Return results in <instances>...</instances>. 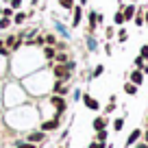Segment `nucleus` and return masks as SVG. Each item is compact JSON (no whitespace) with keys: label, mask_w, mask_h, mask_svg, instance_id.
Masks as SVG:
<instances>
[{"label":"nucleus","mask_w":148,"mask_h":148,"mask_svg":"<svg viewBox=\"0 0 148 148\" xmlns=\"http://www.w3.org/2000/svg\"><path fill=\"white\" fill-rule=\"evenodd\" d=\"M57 28H59V33H61V35H63V37H65V39H68V37H70V33H68V31H65V28H63V26H61V24H57Z\"/></svg>","instance_id":"obj_26"},{"label":"nucleus","mask_w":148,"mask_h":148,"mask_svg":"<svg viewBox=\"0 0 148 148\" xmlns=\"http://www.w3.org/2000/svg\"><path fill=\"white\" fill-rule=\"evenodd\" d=\"M11 26V18H2L0 20V28H9Z\"/></svg>","instance_id":"obj_19"},{"label":"nucleus","mask_w":148,"mask_h":148,"mask_svg":"<svg viewBox=\"0 0 148 148\" xmlns=\"http://www.w3.org/2000/svg\"><path fill=\"white\" fill-rule=\"evenodd\" d=\"M122 15H124V20H131L135 15V7H126V9L122 11Z\"/></svg>","instance_id":"obj_13"},{"label":"nucleus","mask_w":148,"mask_h":148,"mask_svg":"<svg viewBox=\"0 0 148 148\" xmlns=\"http://www.w3.org/2000/svg\"><path fill=\"white\" fill-rule=\"evenodd\" d=\"M24 20H26V13H22V11H15V15H13V22H15V24H22Z\"/></svg>","instance_id":"obj_12"},{"label":"nucleus","mask_w":148,"mask_h":148,"mask_svg":"<svg viewBox=\"0 0 148 148\" xmlns=\"http://www.w3.org/2000/svg\"><path fill=\"white\" fill-rule=\"evenodd\" d=\"M144 22H148V13H146V15H144Z\"/></svg>","instance_id":"obj_35"},{"label":"nucleus","mask_w":148,"mask_h":148,"mask_svg":"<svg viewBox=\"0 0 148 148\" xmlns=\"http://www.w3.org/2000/svg\"><path fill=\"white\" fill-rule=\"evenodd\" d=\"M81 15H83V9H81V7H74V20H72V26H79V24H81Z\"/></svg>","instance_id":"obj_7"},{"label":"nucleus","mask_w":148,"mask_h":148,"mask_svg":"<svg viewBox=\"0 0 148 148\" xmlns=\"http://www.w3.org/2000/svg\"><path fill=\"white\" fill-rule=\"evenodd\" d=\"M139 57H142V59H148V46L142 48V55H139Z\"/></svg>","instance_id":"obj_31"},{"label":"nucleus","mask_w":148,"mask_h":148,"mask_svg":"<svg viewBox=\"0 0 148 148\" xmlns=\"http://www.w3.org/2000/svg\"><path fill=\"white\" fill-rule=\"evenodd\" d=\"M124 92H126V94H135V92H137V85L126 83V85H124Z\"/></svg>","instance_id":"obj_16"},{"label":"nucleus","mask_w":148,"mask_h":148,"mask_svg":"<svg viewBox=\"0 0 148 148\" xmlns=\"http://www.w3.org/2000/svg\"><path fill=\"white\" fill-rule=\"evenodd\" d=\"M146 142H148V131H146Z\"/></svg>","instance_id":"obj_37"},{"label":"nucleus","mask_w":148,"mask_h":148,"mask_svg":"<svg viewBox=\"0 0 148 148\" xmlns=\"http://www.w3.org/2000/svg\"><path fill=\"white\" fill-rule=\"evenodd\" d=\"M144 72H148V63H146V65H144Z\"/></svg>","instance_id":"obj_34"},{"label":"nucleus","mask_w":148,"mask_h":148,"mask_svg":"<svg viewBox=\"0 0 148 148\" xmlns=\"http://www.w3.org/2000/svg\"><path fill=\"white\" fill-rule=\"evenodd\" d=\"M59 129V118H52V120H46L42 124V131H55Z\"/></svg>","instance_id":"obj_3"},{"label":"nucleus","mask_w":148,"mask_h":148,"mask_svg":"<svg viewBox=\"0 0 148 148\" xmlns=\"http://www.w3.org/2000/svg\"><path fill=\"white\" fill-rule=\"evenodd\" d=\"M122 126H124V120H122V118H120V120H116V122H113V129H116V131H120Z\"/></svg>","instance_id":"obj_24"},{"label":"nucleus","mask_w":148,"mask_h":148,"mask_svg":"<svg viewBox=\"0 0 148 148\" xmlns=\"http://www.w3.org/2000/svg\"><path fill=\"white\" fill-rule=\"evenodd\" d=\"M0 55H5V57L9 55V48L5 46V42H2V39H0Z\"/></svg>","instance_id":"obj_22"},{"label":"nucleus","mask_w":148,"mask_h":148,"mask_svg":"<svg viewBox=\"0 0 148 148\" xmlns=\"http://www.w3.org/2000/svg\"><path fill=\"white\" fill-rule=\"evenodd\" d=\"M55 59L59 61V63H65V61H70V59H68V52H65V50H57V52H55Z\"/></svg>","instance_id":"obj_9"},{"label":"nucleus","mask_w":148,"mask_h":148,"mask_svg":"<svg viewBox=\"0 0 148 148\" xmlns=\"http://www.w3.org/2000/svg\"><path fill=\"white\" fill-rule=\"evenodd\" d=\"M89 148H105V142H94L89 144Z\"/></svg>","instance_id":"obj_30"},{"label":"nucleus","mask_w":148,"mask_h":148,"mask_svg":"<svg viewBox=\"0 0 148 148\" xmlns=\"http://www.w3.org/2000/svg\"><path fill=\"white\" fill-rule=\"evenodd\" d=\"M137 148H148V144H139V146Z\"/></svg>","instance_id":"obj_33"},{"label":"nucleus","mask_w":148,"mask_h":148,"mask_svg":"<svg viewBox=\"0 0 148 148\" xmlns=\"http://www.w3.org/2000/svg\"><path fill=\"white\" fill-rule=\"evenodd\" d=\"M96 22H98V13H96V11H92V13H89V31L96 28Z\"/></svg>","instance_id":"obj_10"},{"label":"nucleus","mask_w":148,"mask_h":148,"mask_svg":"<svg viewBox=\"0 0 148 148\" xmlns=\"http://www.w3.org/2000/svg\"><path fill=\"white\" fill-rule=\"evenodd\" d=\"M105 124H107L105 118H96V120H94V129H96V131H102V129H105Z\"/></svg>","instance_id":"obj_11"},{"label":"nucleus","mask_w":148,"mask_h":148,"mask_svg":"<svg viewBox=\"0 0 148 148\" xmlns=\"http://www.w3.org/2000/svg\"><path fill=\"white\" fill-rule=\"evenodd\" d=\"M18 148H37V146H35V144H31V142H20Z\"/></svg>","instance_id":"obj_23"},{"label":"nucleus","mask_w":148,"mask_h":148,"mask_svg":"<svg viewBox=\"0 0 148 148\" xmlns=\"http://www.w3.org/2000/svg\"><path fill=\"white\" fill-rule=\"evenodd\" d=\"M55 94H59V96H61V94H65V85H63V81H57V83H55Z\"/></svg>","instance_id":"obj_14"},{"label":"nucleus","mask_w":148,"mask_h":148,"mask_svg":"<svg viewBox=\"0 0 148 148\" xmlns=\"http://www.w3.org/2000/svg\"><path fill=\"white\" fill-rule=\"evenodd\" d=\"M9 2H11V9L13 11H18L20 7H22V0H9Z\"/></svg>","instance_id":"obj_20"},{"label":"nucleus","mask_w":148,"mask_h":148,"mask_svg":"<svg viewBox=\"0 0 148 148\" xmlns=\"http://www.w3.org/2000/svg\"><path fill=\"white\" fill-rule=\"evenodd\" d=\"M87 46L92 48V50H96V42H94V37H87Z\"/></svg>","instance_id":"obj_28"},{"label":"nucleus","mask_w":148,"mask_h":148,"mask_svg":"<svg viewBox=\"0 0 148 148\" xmlns=\"http://www.w3.org/2000/svg\"><path fill=\"white\" fill-rule=\"evenodd\" d=\"M113 22H116V24H122V22H124V15H122V11H118V13H116Z\"/></svg>","instance_id":"obj_21"},{"label":"nucleus","mask_w":148,"mask_h":148,"mask_svg":"<svg viewBox=\"0 0 148 148\" xmlns=\"http://www.w3.org/2000/svg\"><path fill=\"white\" fill-rule=\"evenodd\" d=\"M83 2H89V0H81V5H83Z\"/></svg>","instance_id":"obj_36"},{"label":"nucleus","mask_w":148,"mask_h":148,"mask_svg":"<svg viewBox=\"0 0 148 148\" xmlns=\"http://www.w3.org/2000/svg\"><path fill=\"white\" fill-rule=\"evenodd\" d=\"M44 137H46V135H44V131H37V133H31V135H28V139H26V142L37 144V142H42Z\"/></svg>","instance_id":"obj_6"},{"label":"nucleus","mask_w":148,"mask_h":148,"mask_svg":"<svg viewBox=\"0 0 148 148\" xmlns=\"http://www.w3.org/2000/svg\"><path fill=\"white\" fill-rule=\"evenodd\" d=\"M0 11H2V7H0Z\"/></svg>","instance_id":"obj_38"},{"label":"nucleus","mask_w":148,"mask_h":148,"mask_svg":"<svg viewBox=\"0 0 148 148\" xmlns=\"http://www.w3.org/2000/svg\"><path fill=\"white\" fill-rule=\"evenodd\" d=\"M59 5L63 9H74V0H59Z\"/></svg>","instance_id":"obj_15"},{"label":"nucleus","mask_w":148,"mask_h":148,"mask_svg":"<svg viewBox=\"0 0 148 148\" xmlns=\"http://www.w3.org/2000/svg\"><path fill=\"white\" fill-rule=\"evenodd\" d=\"M139 135H142V131H133V133L129 135V144H133V142H137L139 139Z\"/></svg>","instance_id":"obj_17"},{"label":"nucleus","mask_w":148,"mask_h":148,"mask_svg":"<svg viewBox=\"0 0 148 148\" xmlns=\"http://www.w3.org/2000/svg\"><path fill=\"white\" fill-rule=\"evenodd\" d=\"M102 72H105V68H102V65H96V70H94V76H100Z\"/></svg>","instance_id":"obj_27"},{"label":"nucleus","mask_w":148,"mask_h":148,"mask_svg":"<svg viewBox=\"0 0 148 148\" xmlns=\"http://www.w3.org/2000/svg\"><path fill=\"white\" fill-rule=\"evenodd\" d=\"M44 46H46V44H44ZM55 52H57V48H52V46H46V48H44V55H46L48 61L55 59Z\"/></svg>","instance_id":"obj_8"},{"label":"nucleus","mask_w":148,"mask_h":148,"mask_svg":"<svg viewBox=\"0 0 148 148\" xmlns=\"http://www.w3.org/2000/svg\"><path fill=\"white\" fill-rule=\"evenodd\" d=\"M13 13H15V11L11 9V7H7V9H2V11H0V15H2V18H11Z\"/></svg>","instance_id":"obj_18"},{"label":"nucleus","mask_w":148,"mask_h":148,"mask_svg":"<svg viewBox=\"0 0 148 148\" xmlns=\"http://www.w3.org/2000/svg\"><path fill=\"white\" fill-rule=\"evenodd\" d=\"M50 102L55 105V109H57L55 118H61V113H63V111H65V107H68V105H65V100L59 96V94H57V96H52V98H50Z\"/></svg>","instance_id":"obj_2"},{"label":"nucleus","mask_w":148,"mask_h":148,"mask_svg":"<svg viewBox=\"0 0 148 148\" xmlns=\"http://www.w3.org/2000/svg\"><path fill=\"white\" fill-rule=\"evenodd\" d=\"M142 65H144V59H142V57H137V59H135V68L142 70Z\"/></svg>","instance_id":"obj_29"},{"label":"nucleus","mask_w":148,"mask_h":148,"mask_svg":"<svg viewBox=\"0 0 148 148\" xmlns=\"http://www.w3.org/2000/svg\"><path fill=\"white\" fill-rule=\"evenodd\" d=\"M83 102H85V107H87V109H94V111L100 107V105H98V100H96V98H92L89 94H85V96H83Z\"/></svg>","instance_id":"obj_4"},{"label":"nucleus","mask_w":148,"mask_h":148,"mask_svg":"<svg viewBox=\"0 0 148 148\" xmlns=\"http://www.w3.org/2000/svg\"><path fill=\"white\" fill-rule=\"evenodd\" d=\"M107 139V131L102 129V131H98V142H105Z\"/></svg>","instance_id":"obj_25"},{"label":"nucleus","mask_w":148,"mask_h":148,"mask_svg":"<svg viewBox=\"0 0 148 148\" xmlns=\"http://www.w3.org/2000/svg\"><path fill=\"white\" fill-rule=\"evenodd\" d=\"M142 81H144L142 70H135V72L131 74V83H133V85H142Z\"/></svg>","instance_id":"obj_5"},{"label":"nucleus","mask_w":148,"mask_h":148,"mask_svg":"<svg viewBox=\"0 0 148 148\" xmlns=\"http://www.w3.org/2000/svg\"><path fill=\"white\" fill-rule=\"evenodd\" d=\"M52 72H55V76H57V81H68L70 76H72V72H70L68 68H65L63 63H59V65H55L52 68Z\"/></svg>","instance_id":"obj_1"},{"label":"nucleus","mask_w":148,"mask_h":148,"mask_svg":"<svg viewBox=\"0 0 148 148\" xmlns=\"http://www.w3.org/2000/svg\"><path fill=\"white\" fill-rule=\"evenodd\" d=\"M135 24H144V15H135Z\"/></svg>","instance_id":"obj_32"}]
</instances>
